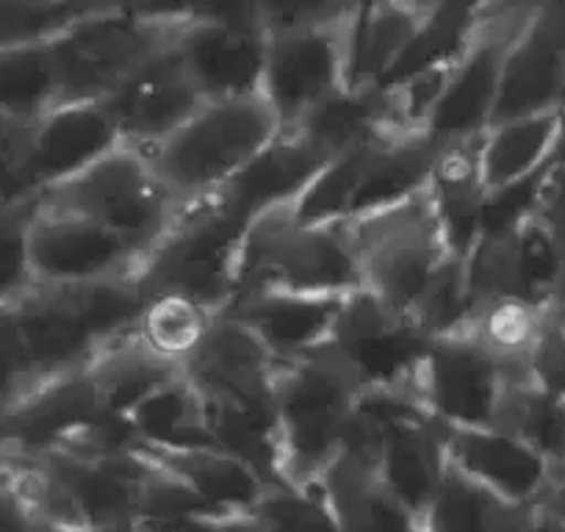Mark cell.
Returning <instances> with one entry per match:
<instances>
[{
  "mask_svg": "<svg viewBox=\"0 0 565 532\" xmlns=\"http://www.w3.org/2000/svg\"><path fill=\"white\" fill-rule=\"evenodd\" d=\"M361 383L333 347L277 363L275 419L289 486H313L344 447Z\"/></svg>",
  "mask_w": 565,
  "mask_h": 532,
  "instance_id": "6da1fadb",
  "label": "cell"
},
{
  "mask_svg": "<svg viewBox=\"0 0 565 532\" xmlns=\"http://www.w3.org/2000/svg\"><path fill=\"white\" fill-rule=\"evenodd\" d=\"M280 130L264 95L205 100L148 150V159L172 198L186 205L220 192Z\"/></svg>",
  "mask_w": 565,
  "mask_h": 532,
  "instance_id": "7a4b0ae2",
  "label": "cell"
},
{
  "mask_svg": "<svg viewBox=\"0 0 565 532\" xmlns=\"http://www.w3.org/2000/svg\"><path fill=\"white\" fill-rule=\"evenodd\" d=\"M341 227L355 255L361 289L405 317L455 255L427 189L402 203L350 216Z\"/></svg>",
  "mask_w": 565,
  "mask_h": 532,
  "instance_id": "3957f363",
  "label": "cell"
},
{
  "mask_svg": "<svg viewBox=\"0 0 565 532\" xmlns=\"http://www.w3.org/2000/svg\"><path fill=\"white\" fill-rule=\"evenodd\" d=\"M247 222L220 194L181 205L172 225L141 253L136 280L150 297L175 295L222 313L233 297Z\"/></svg>",
  "mask_w": 565,
  "mask_h": 532,
  "instance_id": "277c9868",
  "label": "cell"
},
{
  "mask_svg": "<svg viewBox=\"0 0 565 532\" xmlns=\"http://www.w3.org/2000/svg\"><path fill=\"white\" fill-rule=\"evenodd\" d=\"M358 289L361 275L341 222L311 225L291 209H275L255 216L244 231L231 302L253 291L352 295Z\"/></svg>",
  "mask_w": 565,
  "mask_h": 532,
  "instance_id": "5b68a950",
  "label": "cell"
},
{
  "mask_svg": "<svg viewBox=\"0 0 565 532\" xmlns=\"http://www.w3.org/2000/svg\"><path fill=\"white\" fill-rule=\"evenodd\" d=\"M18 469L20 482L45 524L106 530L136 519L145 458H100L67 447L34 455H0Z\"/></svg>",
  "mask_w": 565,
  "mask_h": 532,
  "instance_id": "8992f818",
  "label": "cell"
},
{
  "mask_svg": "<svg viewBox=\"0 0 565 532\" xmlns=\"http://www.w3.org/2000/svg\"><path fill=\"white\" fill-rule=\"evenodd\" d=\"M40 203L58 205L100 222L145 253L181 211L148 153L119 145L78 175L36 194Z\"/></svg>",
  "mask_w": 565,
  "mask_h": 532,
  "instance_id": "52a82bcc",
  "label": "cell"
},
{
  "mask_svg": "<svg viewBox=\"0 0 565 532\" xmlns=\"http://www.w3.org/2000/svg\"><path fill=\"white\" fill-rule=\"evenodd\" d=\"M183 20L86 12L73 29L53 40L62 100H103L134 70L172 47Z\"/></svg>",
  "mask_w": 565,
  "mask_h": 532,
  "instance_id": "ba28073f",
  "label": "cell"
},
{
  "mask_svg": "<svg viewBox=\"0 0 565 532\" xmlns=\"http://www.w3.org/2000/svg\"><path fill=\"white\" fill-rule=\"evenodd\" d=\"M524 363H508L471 328L433 336L416 374V396L447 427L497 425L504 385Z\"/></svg>",
  "mask_w": 565,
  "mask_h": 532,
  "instance_id": "9c48e42d",
  "label": "cell"
},
{
  "mask_svg": "<svg viewBox=\"0 0 565 532\" xmlns=\"http://www.w3.org/2000/svg\"><path fill=\"white\" fill-rule=\"evenodd\" d=\"M433 336L411 317L385 308L377 297L358 289L347 297L330 347L344 358L361 389L413 391Z\"/></svg>",
  "mask_w": 565,
  "mask_h": 532,
  "instance_id": "30bf717a",
  "label": "cell"
},
{
  "mask_svg": "<svg viewBox=\"0 0 565 532\" xmlns=\"http://www.w3.org/2000/svg\"><path fill=\"white\" fill-rule=\"evenodd\" d=\"M139 260L141 249L100 222L58 205H36L31 222L34 284L75 286L136 275Z\"/></svg>",
  "mask_w": 565,
  "mask_h": 532,
  "instance_id": "8fae6325",
  "label": "cell"
},
{
  "mask_svg": "<svg viewBox=\"0 0 565 532\" xmlns=\"http://www.w3.org/2000/svg\"><path fill=\"white\" fill-rule=\"evenodd\" d=\"M344 23L269 34L260 95L282 130L295 128L302 114L347 86Z\"/></svg>",
  "mask_w": 565,
  "mask_h": 532,
  "instance_id": "7c38bea8",
  "label": "cell"
},
{
  "mask_svg": "<svg viewBox=\"0 0 565 532\" xmlns=\"http://www.w3.org/2000/svg\"><path fill=\"white\" fill-rule=\"evenodd\" d=\"M524 18H504V14L486 12V20L477 29L475 40L466 45L460 58L449 73L444 95L427 123V134L441 145L463 142L480 137L493 123L502 84L504 53L515 29Z\"/></svg>",
  "mask_w": 565,
  "mask_h": 532,
  "instance_id": "4fadbf2b",
  "label": "cell"
},
{
  "mask_svg": "<svg viewBox=\"0 0 565 532\" xmlns=\"http://www.w3.org/2000/svg\"><path fill=\"white\" fill-rule=\"evenodd\" d=\"M103 103L111 111L122 142L148 153L178 125L186 123L203 106L205 97L183 70L175 47H167L134 70L117 89L103 97Z\"/></svg>",
  "mask_w": 565,
  "mask_h": 532,
  "instance_id": "5bb4252c",
  "label": "cell"
},
{
  "mask_svg": "<svg viewBox=\"0 0 565 532\" xmlns=\"http://www.w3.org/2000/svg\"><path fill=\"white\" fill-rule=\"evenodd\" d=\"M103 411L84 369L45 374L0 411V455H34L62 447Z\"/></svg>",
  "mask_w": 565,
  "mask_h": 532,
  "instance_id": "9a60e30c",
  "label": "cell"
},
{
  "mask_svg": "<svg viewBox=\"0 0 565 532\" xmlns=\"http://www.w3.org/2000/svg\"><path fill=\"white\" fill-rule=\"evenodd\" d=\"M172 47L205 100L260 95L269 47L260 23L183 20Z\"/></svg>",
  "mask_w": 565,
  "mask_h": 532,
  "instance_id": "2e32d148",
  "label": "cell"
},
{
  "mask_svg": "<svg viewBox=\"0 0 565 532\" xmlns=\"http://www.w3.org/2000/svg\"><path fill=\"white\" fill-rule=\"evenodd\" d=\"M565 108V7L530 14L504 53L493 123Z\"/></svg>",
  "mask_w": 565,
  "mask_h": 532,
  "instance_id": "e0dca14e",
  "label": "cell"
},
{
  "mask_svg": "<svg viewBox=\"0 0 565 532\" xmlns=\"http://www.w3.org/2000/svg\"><path fill=\"white\" fill-rule=\"evenodd\" d=\"M183 372L205 396L249 408H275L277 361L264 341L231 313H216Z\"/></svg>",
  "mask_w": 565,
  "mask_h": 532,
  "instance_id": "ac0fdd59",
  "label": "cell"
},
{
  "mask_svg": "<svg viewBox=\"0 0 565 532\" xmlns=\"http://www.w3.org/2000/svg\"><path fill=\"white\" fill-rule=\"evenodd\" d=\"M449 466L515 504H537L552 486L554 469L541 453L497 425L447 427Z\"/></svg>",
  "mask_w": 565,
  "mask_h": 532,
  "instance_id": "d6986e66",
  "label": "cell"
},
{
  "mask_svg": "<svg viewBox=\"0 0 565 532\" xmlns=\"http://www.w3.org/2000/svg\"><path fill=\"white\" fill-rule=\"evenodd\" d=\"M350 295L322 291H253L236 297L222 313L247 324L277 363L297 361L333 341Z\"/></svg>",
  "mask_w": 565,
  "mask_h": 532,
  "instance_id": "ffe728a7",
  "label": "cell"
},
{
  "mask_svg": "<svg viewBox=\"0 0 565 532\" xmlns=\"http://www.w3.org/2000/svg\"><path fill=\"white\" fill-rule=\"evenodd\" d=\"M20 333L29 347L36 377L89 366L106 341L84 311L75 286H42L14 302Z\"/></svg>",
  "mask_w": 565,
  "mask_h": 532,
  "instance_id": "44dd1931",
  "label": "cell"
},
{
  "mask_svg": "<svg viewBox=\"0 0 565 532\" xmlns=\"http://www.w3.org/2000/svg\"><path fill=\"white\" fill-rule=\"evenodd\" d=\"M328 161L297 134L280 130L216 194L249 225L266 211L291 209Z\"/></svg>",
  "mask_w": 565,
  "mask_h": 532,
  "instance_id": "7402d4cb",
  "label": "cell"
},
{
  "mask_svg": "<svg viewBox=\"0 0 565 532\" xmlns=\"http://www.w3.org/2000/svg\"><path fill=\"white\" fill-rule=\"evenodd\" d=\"M291 134L311 145L324 159H339L350 150L366 148L394 130L405 128L396 114L394 97L383 84L344 86L302 114Z\"/></svg>",
  "mask_w": 565,
  "mask_h": 532,
  "instance_id": "603a6c76",
  "label": "cell"
},
{
  "mask_svg": "<svg viewBox=\"0 0 565 532\" xmlns=\"http://www.w3.org/2000/svg\"><path fill=\"white\" fill-rule=\"evenodd\" d=\"M441 150L444 145L427 130H394L388 137L366 145L350 216L385 209L424 192Z\"/></svg>",
  "mask_w": 565,
  "mask_h": 532,
  "instance_id": "cb8c5ba5",
  "label": "cell"
},
{
  "mask_svg": "<svg viewBox=\"0 0 565 532\" xmlns=\"http://www.w3.org/2000/svg\"><path fill=\"white\" fill-rule=\"evenodd\" d=\"M565 148V108L497 119L480 134L477 164L486 189L530 178L552 164Z\"/></svg>",
  "mask_w": 565,
  "mask_h": 532,
  "instance_id": "d4e9b609",
  "label": "cell"
},
{
  "mask_svg": "<svg viewBox=\"0 0 565 532\" xmlns=\"http://www.w3.org/2000/svg\"><path fill=\"white\" fill-rule=\"evenodd\" d=\"M339 532H424V521L402 504L369 460L344 455L319 477Z\"/></svg>",
  "mask_w": 565,
  "mask_h": 532,
  "instance_id": "484cf974",
  "label": "cell"
},
{
  "mask_svg": "<svg viewBox=\"0 0 565 532\" xmlns=\"http://www.w3.org/2000/svg\"><path fill=\"white\" fill-rule=\"evenodd\" d=\"M477 142L480 137L444 145L427 183V194L441 220L444 236L458 258H466L482 236V205L488 189L477 164Z\"/></svg>",
  "mask_w": 565,
  "mask_h": 532,
  "instance_id": "4316f807",
  "label": "cell"
},
{
  "mask_svg": "<svg viewBox=\"0 0 565 532\" xmlns=\"http://www.w3.org/2000/svg\"><path fill=\"white\" fill-rule=\"evenodd\" d=\"M422 18L402 0L352 12L344 23L347 86L383 84L416 36Z\"/></svg>",
  "mask_w": 565,
  "mask_h": 532,
  "instance_id": "83f0119b",
  "label": "cell"
},
{
  "mask_svg": "<svg viewBox=\"0 0 565 532\" xmlns=\"http://www.w3.org/2000/svg\"><path fill=\"white\" fill-rule=\"evenodd\" d=\"M139 453L189 482L220 513H247L269 486L247 464L220 447L161 449L141 444Z\"/></svg>",
  "mask_w": 565,
  "mask_h": 532,
  "instance_id": "f1b7e54d",
  "label": "cell"
},
{
  "mask_svg": "<svg viewBox=\"0 0 565 532\" xmlns=\"http://www.w3.org/2000/svg\"><path fill=\"white\" fill-rule=\"evenodd\" d=\"M181 363L150 350L134 330L117 336L97 350L86 372L95 380L100 405L114 414H128L145 396L181 372Z\"/></svg>",
  "mask_w": 565,
  "mask_h": 532,
  "instance_id": "f546056e",
  "label": "cell"
},
{
  "mask_svg": "<svg viewBox=\"0 0 565 532\" xmlns=\"http://www.w3.org/2000/svg\"><path fill=\"white\" fill-rule=\"evenodd\" d=\"M532 508L488 491L449 466L424 513V532H530Z\"/></svg>",
  "mask_w": 565,
  "mask_h": 532,
  "instance_id": "4dcf8cb0",
  "label": "cell"
},
{
  "mask_svg": "<svg viewBox=\"0 0 565 532\" xmlns=\"http://www.w3.org/2000/svg\"><path fill=\"white\" fill-rule=\"evenodd\" d=\"M130 422L148 447H214L205 394L183 369L164 385H159L153 394L145 396L130 411Z\"/></svg>",
  "mask_w": 565,
  "mask_h": 532,
  "instance_id": "1f68e13d",
  "label": "cell"
},
{
  "mask_svg": "<svg viewBox=\"0 0 565 532\" xmlns=\"http://www.w3.org/2000/svg\"><path fill=\"white\" fill-rule=\"evenodd\" d=\"M205 405H209L214 447L225 449L233 458L247 464L269 486L286 482L275 408H249V405L227 403V400H214V396H205Z\"/></svg>",
  "mask_w": 565,
  "mask_h": 532,
  "instance_id": "d6a6232c",
  "label": "cell"
},
{
  "mask_svg": "<svg viewBox=\"0 0 565 532\" xmlns=\"http://www.w3.org/2000/svg\"><path fill=\"white\" fill-rule=\"evenodd\" d=\"M62 100L53 42L0 47V123L29 125Z\"/></svg>",
  "mask_w": 565,
  "mask_h": 532,
  "instance_id": "836d02e7",
  "label": "cell"
},
{
  "mask_svg": "<svg viewBox=\"0 0 565 532\" xmlns=\"http://www.w3.org/2000/svg\"><path fill=\"white\" fill-rule=\"evenodd\" d=\"M497 427H504L530 444L557 471L565 469V400L532 383L526 369H515L510 374Z\"/></svg>",
  "mask_w": 565,
  "mask_h": 532,
  "instance_id": "e575fe53",
  "label": "cell"
},
{
  "mask_svg": "<svg viewBox=\"0 0 565 532\" xmlns=\"http://www.w3.org/2000/svg\"><path fill=\"white\" fill-rule=\"evenodd\" d=\"M482 20H486V0H455L449 7L424 14L416 36L383 84H396L424 70L452 64L475 40Z\"/></svg>",
  "mask_w": 565,
  "mask_h": 532,
  "instance_id": "d590c367",
  "label": "cell"
},
{
  "mask_svg": "<svg viewBox=\"0 0 565 532\" xmlns=\"http://www.w3.org/2000/svg\"><path fill=\"white\" fill-rule=\"evenodd\" d=\"M214 317L216 313L205 311L203 306L186 300V297L159 295L148 300L139 324H136V333L150 350L183 366L200 347V341L205 339Z\"/></svg>",
  "mask_w": 565,
  "mask_h": 532,
  "instance_id": "8d00e7d4",
  "label": "cell"
},
{
  "mask_svg": "<svg viewBox=\"0 0 565 532\" xmlns=\"http://www.w3.org/2000/svg\"><path fill=\"white\" fill-rule=\"evenodd\" d=\"M249 532H339L328 497L313 486H266L244 513Z\"/></svg>",
  "mask_w": 565,
  "mask_h": 532,
  "instance_id": "74e56055",
  "label": "cell"
},
{
  "mask_svg": "<svg viewBox=\"0 0 565 532\" xmlns=\"http://www.w3.org/2000/svg\"><path fill=\"white\" fill-rule=\"evenodd\" d=\"M36 194L0 198V302L14 306L34 289L31 269V222L36 214Z\"/></svg>",
  "mask_w": 565,
  "mask_h": 532,
  "instance_id": "f35d334b",
  "label": "cell"
},
{
  "mask_svg": "<svg viewBox=\"0 0 565 532\" xmlns=\"http://www.w3.org/2000/svg\"><path fill=\"white\" fill-rule=\"evenodd\" d=\"M86 12L81 0H0V47L47 45Z\"/></svg>",
  "mask_w": 565,
  "mask_h": 532,
  "instance_id": "ab89813d",
  "label": "cell"
},
{
  "mask_svg": "<svg viewBox=\"0 0 565 532\" xmlns=\"http://www.w3.org/2000/svg\"><path fill=\"white\" fill-rule=\"evenodd\" d=\"M552 306H532L524 300H502L482 308L469 328L508 363H524L543 317Z\"/></svg>",
  "mask_w": 565,
  "mask_h": 532,
  "instance_id": "60d3db41",
  "label": "cell"
},
{
  "mask_svg": "<svg viewBox=\"0 0 565 532\" xmlns=\"http://www.w3.org/2000/svg\"><path fill=\"white\" fill-rule=\"evenodd\" d=\"M411 319L427 336H447L471 324V300L466 289V266L463 258L452 255L447 264L438 269L430 286L418 297Z\"/></svg>",
  "mask_w": 565,
  "mask_h": 532,
  "instance_id": "b9f144b4",
  "label": "cell"
},
{
  "mask_svg": "<svg viewBox=\"0 0 565 532\" xmlns=\"http://www.w3.org/2000/svg\"><path fill=\"white\" fill-rule=\"evenodd\" d=\"M141 458H145V455H141ZM192 515H227V513H220L214 504L205 502V499L200 497L189 482H183L181 477L172 475L170 469L159 466L156 460L145 458V477H141L136 519L175 521V519H192Z\"/></svg>",
  "mask_w": 565,
  "mask_h": 532,
  "instance_id": "7bdbcfd3",
  "label": "cell"
},
{
  "mask_svg": "<svg viewBox=\"0 0 565 532\" xmlns=\"http://www.w3.org/2000/svg\"><path fill=\"white\" fill-rule=\"evenodd\" d=\"M526 377L565 400V306H552L524 358Z\"/></svg>",
  "mask_w": 565,
  "mask_h": 532,
  "instance_id": "ee69618b",
  "label": "cell"
},
{
  "mask_svg": "<svg viewBox=\"0 0 565 532\" xmlns=\"http://www.w3.org/2000/svg\"><path fill=\"white\" fill-rule=\"evenodd\" d=\"M34 380L40 377L20 333L14 306L0 302V411H7Z\"/></svg>",
  "mask_w": 565,
  "mask_h": 532,
  "instance_id": "f6af8a7d",
  "label": "cell"
},
{
  "mask_svg": "<svg viewBox=\"0 0 565 532\" xmlns=\"http://www.w3.org/2000/svg\"><path fill=\"white\" fill-rule=\"evenodd\" d=\"M352 14V0H260V23L269 34L339 25Z\"/></svg>",
  "mask_w": 565,
  "mask_h": 532,
  "instance_id": "bcb514c9",
  "label": "cell"
},
{
  "mask_svg": "<svg viewBox=\"0 0 565 532\" xmlns=\"http://www.w3.org/2000/svg\"><path fill=\"white\" fill-rule=\"evenodd\" d=\"M45 521L36 515L18 469L0 458V532H42Z\"/></svg>",
  "mask_w": 565,
  "mask_h": 532,
  "instance_id": "7dc6e473",
  "label": "cell"
},
{
  "mask_svg": "<svg viewBox=\"0 0 565 532\" xmlns=\"http://www.w3.org/2000/svg\"><path fill=\"white\" fill-rule=\"evenodd\" d=\"M537 216L546 222L548 233L559 249V258H563V300H559V306H565V150L554 161Z\"/></svg>",
  "mask_w": 565,
  "mask_h": 532,
  "instance_id": "c3c4849f",
  "label": "cell"
},
{
  "mask_svg": "<svg viewBox=\"0 0 565 532\" xmlns=\"http://www.w3.org/2000/svg\"><path fill=\"white\" fill-rule=\"evenodd\" d=\"M186 20H209V23H260V0H189Z\"/></svg>",
  "mask_w": 565,
  "mask_h": 532,
  "instance_id": "681fc988",
  "label": "cell"
},
{
  "mask_svg": "<svg viewBox=\"0 0 565 532\" xmlns=\"http://www.w3.org/2000/svg\"><path fill=\"white\" fill-rule=\"evenodd\" d=\"M136 530L139 532H249L244 513H227V515H192V519H175V521H139L136 519Z\"/></svg>",
  "mask_w": 565,
  "mask_h": 532,
  "instance_id": "f907efd6",
  "label": "cell"
},
{
  "mask_svg": "<svg viewBox=\"0 0 565 532\" xmlns=\"http://www.w3.org/2000/svg\"><path fill=\"white\" fill-rule=\"evenodd\" d=\"M89 12H134L145 18L183 20L189 0H81Z\"/></svg>",
  "mask_w": 565,
  "mask_h": 532,
  "instance_id": "816d5d0a",
  "label": "cell"
},
{
  "mask_svg": "<svg viewBox=\"0 0 565 532\" xmlns=\"http://www.w3.org/2000/svg\"><path fill=\"white\" fill-rule=\"evenodd\" d=\"M554 7H565V0H486V12L504 14V18H530Z\"/></svg>",
  "mask_w": 565,
  "mask_h": 532,
  "instance_id": "f5cc1de1",
  "label": "cell"
},
{
  "mask_svg": "<svg viewBox=\"0 0 565 532\" xmlns=\"http://www.w3.org/2000/svg\"><path fill=\"white\" fill-rule=\"evenodd\" d=\"M537 504H543V508H548L552 513H557L559 519H565V469H559L557 475H554L552 486L546 488V493H543V499Z\"/></svg>",
  "mask_w": 565,
  "mask_h": 532,
  "instance_id": "db71d44e",
  "label": "cell"
},
{
  "mask_svg": "<svg viewBox=\"0 0 565 532\" xmlns=\"http://www.w3.org/2000/svg\"><path fill=\"white\" fill-rule=\"evenodd\" d=\"M530 532H565V519H559L557 513H552L543 504L532 508V524Z\"/></svg>",
  "mask_w": 565,
  "mask_h": 532,
  "instance_id": "11a10c76",
  "label": "cell"
},
{
  "mask_svg": "<svg viewBox=\"0 0 565 532\" xmlns=\"http://www.w3.org/2000/svg\"><path fill=\"white\" fill-rule=\"evenodd\" d=\"M402 3H407V7L418 14H430L436 12V9L449 7V3H455V0H402Z\"/></svg>",
  "mask_w": 565,
  "mask_h": 532,
  "instance_id": "9f6ffc18",
  "label": "cell"
},
{
  "mask_svg": "<svg viewBox=\"0 0 565 532\" xmlns=\"http://www.w3.org/2000/svg\"><path fill=\"white\" fill-rule=\"evenodd\" d=\"M380 3H388V0H352V12H363V9H374Z\"/></svg>",
  "mask_w": 565,
  "mask_h": 532,
  "instance_id": "6f0895ef",
  "label": "cell"
},
{
  "mask_svg": "<svg viewBox=\"0 0 565 532\" xmlns=\"http://www.w3.org/2000/svg\"><path fill=\"white\" fill-rule=\"evenodd\" d=\"M97 532H139V530H136V519H134V521H122V524L106 526V530H97Z\"/></svg>",
  "mask_w": 565,
  "mask_h": 532,
  "instance_id": "680465c9",
  "label": "cell"
},
{
  "mask_svg": "<svg viewBox=\"0 0 565 532\" xmlns=\"http://www.w3.org/2000/svg\"><path fill=\"white\" fill-rule=\"evenodd\" d=\"M42 532H89V530H75V526H56V524H45Z\"/></svg>",
  "mask_w": 565,
  "mask_h": 532,
  "instance_id": "91938a15",
  "label": "cell"
}]
</instances>
